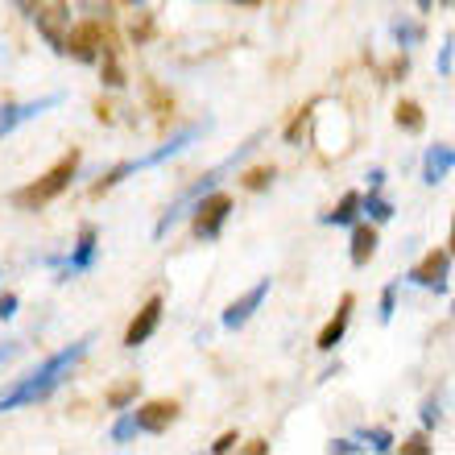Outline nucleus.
Listing matches in <instances>:
<instances>
[{
	"instance_id": "obj_9",
	"label": "nucleus",
	"mask_w": 455,
	"mask_h": 455,
	"mask_svg": "<svg viewBox=\"0 0 455 455\" xmlns=\"http://www.w3.org/2000/svg\"><path fill=\"white\" fill-rule=\"evenodd\" d=\"M59 104H62V92H54V96H42V100H29V104H0V137L17 132L21 124L37 120L42 112H50V108H59Z\"/></svg>"
},
{
	"instance_id": "obj_21",
	"label": "nucleus",
	"mask_w": 455,
	"mask_h": 455,
	"mask_svg": "<svg viewBox=\"0 0 455 455\" xmlns=\"http://www.w3.org/2000/svg\"><path fill=\"white\" fill-rule=\"evenodd\" d=\"M422 37H427L422 21H410V17L394 21V42H397V50H414V46H422Z\"/></svg>"
},
{
	"instance_id": "obj_38",
	"label": "nucleus",
	"mask_w": 455,
	"mask_h": 455,
	"mask_svg": "<svg viewBox=\"0 0 455 455\" xmlns=\"http://www.w3.org/2000/svg\"><path fill=\"white\" fill-rule=\"evenodd\" d=\"M129 4H145V0H129Z\"/></svg>"
},
{
	"instance_id": "obj_20",
	"label": "nucleus",
	"mask_w": 455,
	"mask_h": 455,
	"mask_svg": "<svg viewBox=\"0 0 455 455\" xmlns=\"http://www.w3.org/2000/svg\"><path fill=\"white\" fill-rule=\"evenodd\" d=\"M75 9L84 12L92 25H112V17H116V0H75Z\"/></svg>"
},
{
	"instance_id": "obj_39",
	"label": "nucleus",
	"mask_w": 455,
	"mask_h": 455,
	"mask_svg": "<svg viewBox=\"0 0 455 455\" xmlns=\"http://www.w3.org/2000/svg\"><path fill=\"white\" fill-rule=\"evenodd\" d=\"M451 319H455V307H451Z\"/></svg>"
},
{
	"instance_id": "obj_37",
	"label": "nucleus",
	"mask_w": 455,
	"mask_h": 455,
	"mask_svg": "<svg viewBox=\"0 0 455 455\" xmlns=\"http://www.w3.org/2000/svg\"><path fill=\"white\" fill-rule=\"evenodd\" d=\"M414 4H419V12H431L435 9V0H414Z\"/></svg>"
},
{
	"instance_id": "obj_1",
	"label": "nucleus",
	"mask_w": 455,
	"mask_h": 455,
	"mask_svg": "<svg viewBox=\"0 0 455 455\" xmlns=\"http://www.w3.org/2000/svg\"><path fill=\"white\" fill-rule=\"evenodd\" d=\"M92 344H96V336H84L75 339L71 347H62V352H54V356H46L37 369H29L21 377V381L12 385V389H4L0 394V414H9V410L17 406H34V402H46L54 389H59L67 377H71V369L79 364V360L92 352Z\"/></svg>"
},
{
	"instance_id": "obj_17",
	"label": "nucleus",
	"mask_w": 455,
	"mask_h": 455,
	"mask_svg": "<svg viewBox=\"0 0 455 455\" xmlns=\"http://www.w3.org/2000/svg\"><path fill=\"white\" fill-rule=\"evenodd\" d=\"M356 220H364V216H360V191H347L344 199L331 207V212H323V216H319V224H327V228H352Z\"/></svg>"
},
{
	"instance_id": "obj_29",
	"label": "nucleus",
	"mask_w": 455,
	"mask_h": 455,
	"mask_svg": "<svg viewBox=\"0 0 455 455\" xmlns=\"http://www.w3.org/2000/svg\"><path fill=\"white\" fill-rule=\"evenodd\" d=\"M402 451H406V455H431L435 447L427 443V431H419V435H410L406 443H402Z\"/></svg>"
},
{
	"instance_id": "obj_19",
	"label": "nucleus",
	"mask_w": 455,
	"mask_h": 455,
	"mask_svg": "<svg viewBox=\"0 0 455 455\" xmlns=\"http://www.w3.org/2000/svg\"><path fill=\"white\" fill-rule=\"evenodd\" d=\"M394 120H397V129L410 132V137H419V132L427 129V116H422V108L414 104V100H402L397 112H394Z\"/></svg>"
},
{
	"instance_id": "obj_18",
	"label": "nucleus",
	"mask_w": 455,
	"mask_h": 455,
	"mask_svg": "<svg viewBox=\"0 0 455 455\" xmlns=\"http://www.w3.org/2000/svg\"><path fill=\"white\" fill-rule=\"evenodd\" d=\"M360 216L369 220V224H389L394 220V204L377 187H369V195H360Z\"/></svg>"
},
{
	"instance_id": "obj_3",
	"label": "nucleus",
	"mask_w": 455,
	"mask_h": 455,
	"mask_svg": "<svg viewBox=\"0 0 455 455\" xmlns=\"http://www.w3.org/2000/svg\"><path fill=\"white\" fill-rule=\"evenodd\" d=\"M212 129V120H204V124H187V129H179L170 141H162L157 149H149L145 157H132V162H120V166H112L104 179L96 182V195H104V191H112V187H120L124 179H132V174H141V170H154V166H162V162H170V157H179V154H187L204 132Z\"/></svg>"
},
{
	"instance_id": "obj_36",
	"label": "nucleus",
	"mask_w": 455,
	"mask_h": 455,
	"mask_svg": "<svg viewBox=\"0 0 455 455\" xmlns=\"http://www.w3.org/2000/svg\"><path fill=\"white\" fill-rule=\"evenodd\" d=\"M447 252H451V261H455V212H451V240H447Z\"/></svg>"
},
{
	"instance_id": "obj_8",
	"label": "nucleus",
	"mask_w": 455,
	"mask_h": 455,
	"mask_svg": "<svg viewBox=\"0 0 455 455\" xmlns=\"http://www.w3.org/2000/svg\"><path fill=\"white\" fill-rule=\"evenodd\" d=\"M34 25L37 34L46 37V46L54 54H67V37H71V9L67 4H50V9H34Z\"/></svg>"
},
{
	"instance_id": "obj_26",
	"label": "nucleus",
	"mask_w": 455,
	"mask_h": 455,
	"mask_svg": "<svg viewBox=\"0 0 455 455\" xmlns=\"http://www.w3.org/2000/svg\"><path fill=\"white\" fill-rule=\"evenodd\" d=\"M394 311H397V282H389V286L381 290V311H377V319H381V323H394Z\"/></svg>"
},
{
	"instance_id": "obj_35",
	"label": "nucleus",
	"mask_w": 455,
	"mask_h": 455,
	"mask_svg": "<svg viewBox=\"0 0 455 455\" xmlns=\"http://www.w3.org/2000/svg\"><path fill=\"white\" fill-rule=\"evenodd\" d=\"M12 4H17L21 12H29V17H34V9H37V0H12Z\"/></svg>"
},
{
	"instance_id": "obj_16",
	"label": "nucleus",
	"mask_w": 455,
	"mask_h": 455,
	"mask_svg": "<svg viewBox=\"0 0 455 455\" xmlns=\"http://www.w3.org/2000/svg\"><path fill=\"white\" fill-rule=\"evenodd\" d=\"M372 252H377V224H352V252H347V257H352V265H356V269H364V265L372 261Z\"/></svg>"
},
{
	"instance_id": "obj_23",
	"label": "nucleus",
	"mask_w": 455,
	"mask_h": 455,
	"mask_svg": "<svg viewBox=\"0 0 455 455\" xmlns=\"http://www.w3.org/2000/svg\"><path fill=\"white\" fill-rule=\"evenodd\" d=\"M137 435H141V431H137V419H132V410H120L116 427H112V443L124 447V443H132Z\"/></svg>"
},
{
	"instance_id": "obj_11",
	"label": "nucleus",
	"mask_w": 455,
	"mask_h": 455,
	"mask_svg": "<svg viewBox=\"0 0 455 455\" xmlns=\"http://www.w3.org/2000/svg\"><path fill=\"white\" fill-rule=\"evenodd\" d=\"M162 307H166V302L157 299V294L145 302L141 311H137V319L129 323V331H124V347H141L154 339V331L162 327Z\"/></svg>"
},
{
	"instance_id": "obj_28",
	"label": "nucleus",
	"mask_w": 455,
	"mask_h": 455,
	"mask_svg": "<svg viewBox=\"0 0 455 455\" xmlns=\"http://www.w3.org/2000/svg\"><path fill=\"white\" fill-rule=\"evenodd\" d=\"M307 120H311V108H302L299 116L290 120V129H286V145H299V141H302V132H307Z\"/></svg>"
},
{
	"instance_id": "obj_25",
	"label": "nucleus",
	"mask_w": 455,
	"mask_h": 455,
	"mask_svg": "<svg viewBox=\"0 0 455 455\" xmlns=\"http://www.w3.org/2000/svg\"><path fill=\"white\" fill-rule=\"evenodd\" d=\"M419 419H422V431H435V427L443 422V406H439V397H427V402H422Z\"/></svg>"
},
{
	"instance_id": "obj_32",
	"label": "nucleus",
	"mask_w": 455,
	"mask_h": 455,
	"mask_svg": "<svg viewBox=\"0 0 455 455\" xmlns=\"http://www.w3.org/2000/svg\"><path fill=\"white\" fill-rule=\"evenodd\" d=\"M17 307H21L17 294H0V323H9L12 315H17Z\"/></svg>"
},
{
	"instance_id": "obj_2",
	"label": "nucleus",
	"mask_w": 455,
	"mask_h": 455,
	"mask_svg": "<svg viewBox=\"0 0 455 455\" xmlns=\"http://www.w3.org/2000/svg\"><path fill=\"white\" fill-rule=\"evenodd\" d=\"M261 141H265V132L257 129V132H252L249 141L240 145V149H236V154H232V157H224L220 166L204 170V179H199V182H191V187H187V191H182L179 199H174V204H170L166 212H162V220H157V224H154V240H166V236H170V228H179V220H187V216H191V207L199 204L204 195L220 191V182H224L228 174H236V170L244 166V162H249V157L257 154V149H261Z\"/></svg>"
},
{
	"instance_id": "obj_27",
	"label": "nucleus",
	"mask_w": 455,
	"mask_h": 455,
	"mask_svg": "<svg viewBox=\"0 0 455 455\" xmlns=\"http://www.w3.org/2000/svg\"><path fill=\"white\" fill-rule=\"evenodd\" d=\"M451 67H455V34H447L443 46H439V62H435V71H439V75H451Z\"/></svg>"
},
{
	"instance_id": "obj_7",
	"label": "nucleus",
	"mask_w": 455,
	"mask_h": 455,
	"mask_svg": "<svg viewBox=\"0 0 455 455\" xmlns=\"http://www.w3.org/2000/svg\"><path fill=\"white\" fill-rule=\"evenodd\" d=\"M447 277H451V252H427L406 274V282L419 290H431V294H447Z\"/></svg>"
},
{
	"instance_id": "obj_13",
	"label": "nucleus",
	"mask_w": 455,
	"mask_h": 455,
	"mask_svg": "<svg viewBox=\"0 0 455 455\" xmlns=\"http://www.w3.org/2000/svg\"><path fill=\"white\" fill-rule=\"evenodd\" d=\"M104 37H100V25L87 21L84 29H71V37H67V54L79 62H100V54H104Z\"/></svg>"
},
{
	"instance_id": "obj_22",
	"label": "nucleus",
	"mask_w": 455,
	"mask_h": 455,
	"mask_svg": "<svg viewBox=\"0 0 455 455\" xmlns=\"http://www.w3.org/2000/svg\"><path fill=\"white\" fill-rule=\"evenodd\" d=\"M356 439H360V443H364V447H372V451H377V455H389V451H394V447H397V439H394V435H389V431H385V427H364V431H360Z\"/></svg>"
},
{
	"instance_id": "obj_12",
	"label": "nucleus",
	"mask_w": 455,
	"mask_h": 455,
	"mask_svg": "<svg viewBox=\"0 0 455 455\" xmlns=\"http://www.w3.org/2000/svg\"><path fill=\"white\" fill-rule=\"evenodd\" d=\"M352 307H356V299H352V294H344V299H339V307H336V315L327 319V327L319 331V339H315V347H319V352H336V347L344 344L347 323H352Z\"/></svg>"
},
{
	"instance_id": "obj_5",
	"label": "nucleus",
	"mask_w": 455,
	"mask_h": 455,
	"mask_svg": "<svg viewBox=\"0 0 455 455\" xmlns=\"http://www.w3.org/2000/svg\"><path fill=\"white\" fill-rule=\"evenodd\" d=\"M96 257H100V232L96 224H84L79 228V240L71 244L67 257H42V265H54L59 269V282H71L79 274H92L96 269Z\"/></svg>"
},
{
	"instance_id": "obj_30",
	"label": "nucleus",
	"mask_w": 455,
	"mask_h": 455,
	"mask_svg": "<svg viewBox=\"0 0 455 455\" xmlns=\"http://www.w3.org/2000/svg\"><path fill=\"white\" fill-rule=\"evenodd\" d=\"M327 451H331V455H360V451H364V443H356V439H331V443H327Z\"/></svg>"
},
{
	"instance_id": "obj_4",
	"label": "nucleus",
	"mask_w": 455,
	"mask_h": 455,
	"mask_svg": "<svg viewBox=\"0 0 455 455\" xmlns=\"http://www.w3.org/2000/svg\"><path fill=\"white\" fill-rule=\"evenodd\" d=\"M75 174H79V154H67V157L59 162V166L50 170V174H42V179L34 182V187H25V191L12 195V204L25 207V212H37V207L54 204V199H59V195L75 182Z\"/></svg>"
},
{
	"instance_id": "obj_34",
	"label": "nucleus",
	"mask_w": 455,
	"mask_h": 455,
	"mask_svg": "<svg viewBox=\"0 0 455 455\" xmlns=\"http://www.w3.org/2000/svg\"><path fill=\"white\" fill-rule=\"evenodd\" d=\"M369 187H377V191L385 187V170H381V166H372V170H369Z\"/></svg>"
},
{
	"instance_id": "obj_15",
	"label": "nucleus",
	"mask_w": 455,
	"mask_h": 455,
	"mask_svg": "<svg viewBox=\"0 0 455 455\" xmlns=\"http://www.w3.org/2000/svg\"><path fill=\"white\" fill-rule=\"evenodd\" d=\"M455 170V149L451 145H431L427 154H422V182L427 187H439Z\"/></svg>"
},
{
	"instance_id": "obj_24",
	"label": "nucleus",
	"mask_w": 455,
	"mask_h": 455,
	"mask_svg": "<svg viewBox=\"0 0 455 455\" xmlns=\"http://www.w3.org/2000/svg\"><path fill=\"white\" fill-rule=\"evenodd\" d=\"M137 394H141V385H137V381L116 385V389L108 394V410H116V414H120V410H129L132 402H137Z\"/></svg>"
},
{
	"instance_id": "obj_10",
	"label": "nucleus",
	"mask_w": 455,
	"mask_h": 455,
	"mask_svg": "<svg viewBox=\"0 0 455 455\" xmlns=\"http://www.w3.org/2000/svg\"><path fill=\"white\" fill-rule=\"evenodd\" d=\"M269 290H274V282H269V277H261V282H257V286H252L244 299L232 302V307L224 311V319H220V323H224V331H240V327L249 323L252 315L261 311V302L269 299Z\"/></svg>"
},
{
	"instance_id": "obj_14",
	"label": "nucleus",
	"mask_w": 455,
	"mask_h": 455,
	"mask_svg": "<svg viewBox=\"0 0 455 455\" xmlns=\"http://www.w3.org/2000/svg\"><path fill=\"white\" fill-rule=\"evenodd\" d=\"M132 419H137V431L141 435H162V431H170V422L179 419V406L174 402H149V406L132 410Z\"/></svg>"
},
{
	"instance_id": "obj_6",
	"label": "nucleus",
	"mask_w": 455,
	"mask_h": 455,
	"mask_svg": "<svg viewBox=\"0 0 455 455\" xmlns=\"http://www.w3.org/2000/svg\"><path fill=\"white\" fill-rule=\"evenodd\" d=\"M228 220H232V195H224V191L204 195V199L191 207L195 240H204V244L220 240V236H224V224H228Z\"/></svg>"
},
{
	"instance_id": "obj_31",
	"label": "nucleus",
	"mask_w": 455,
	"mask_h": 455,
	"mask_svg": "<svg viewBox=\"0 0 455 455\" xmlns=\"http://www.w3.org/2000/svg\"><path fill=\"white\" fill-rule=\"evenodd\" d=\"M269 182H274V166H269V170H252L249 179H244V187H249V191H265Z\"/></svg>"
},
{
	"instance_id": "obj_33",
	"label": "nucleus",
	"mask_w": 455,
	"mask_h": 455,
	"mask_svg": "<svg viewBox=\"0 0 455 455\" xmlns=\"http://www.w3.org/2000/svg\"><path fill=\"white\" fill-rule=\"evenodd\" d=\"M240 439H236V431H228V435H220V443H212V451L216 455H224V451H232V447H236Z\"/></svg>"
}]
</instances>
